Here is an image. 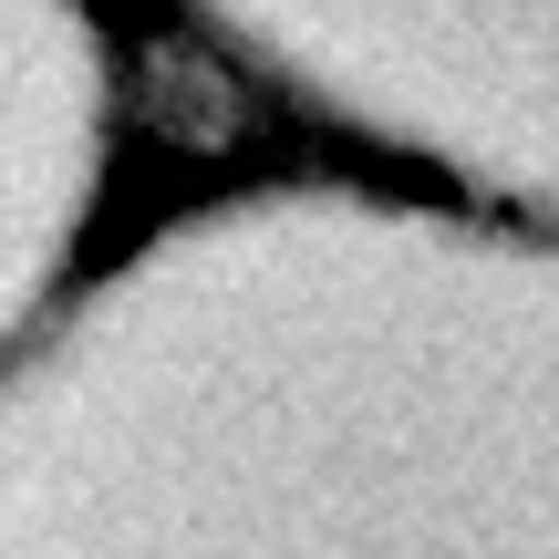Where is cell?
Masks as SVG:
<instances>
[{"mask_svg":"<svg viewBox=\"0 0 559 559\" xmlns=\"http://www.w3.org/2000/svg\"><path fill=\"white\" fill-rule=\"evenodd\" d=\"M115 187V41L94 0H0V342L73 280Z\"/></svg>","mask_w":559,"mask_h":559,"instance_id":"7a4b0ae2","label":"cell"},{"mask_svg":"<svg viewBox=\"0 0 559 559\" xmlns=\"http://www.w3.org/2000/svg\"><path fill=\"white\" fill-rule=\"evenodd\" d=\"M290 115L559 218V0H166Z\"/></svg>","mask_w":559,"mask_h":559,"instance_id":"6da1fadb","label":"cell"}]
</instances>
